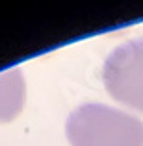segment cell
Here are the masks:
<instances>
[{
  "mask_svg": "<svg viewBox=\"0 0 143 146\" xmlns=\"http://www.w3.org/2000/svg\"><path fill=\"white\" fill-rule=\"evenodd\" d=\"M65 133L71 146H143L140 118L97 102L71 111Z\"/></svg>",
  "mask_w": 143,
  "mask_h": 146,
  "instance_id": "obj_1",
  "label": "cell"
},
{
  "mask_svg": "<svg viewBox=\"0 0 143 146\" xmlns=\"http://www.w3.org/2000/svg\"><path fill=\"white\" fill-rule=\"evenodd\" d=\"M102 82L113 100L143 113V39L111 50L102 65Z\"/></svg>",
  "mask_w": 143,
  "mask_h": 146,
  "instance_id": "obj_2",
  "label": "cell"
},
{
  "mask_svg": "<svg viewBox=\"0 0 143 146\" xmlns=\"http://www.w3.org/2000/svg\"><path fill=\"white\" fill-rule=\"evenodd\" d=\"M26 85L21 68H7L0 72V124L9 122L24 107Z\"/></svg>",
  "mask_w": 143,
  "mask_h": 146,
  "instance_id": "obj_3",
  "label": "cell"
}]
</instances>
